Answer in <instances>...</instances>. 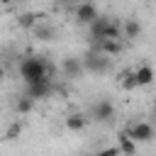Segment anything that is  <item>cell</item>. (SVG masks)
Returning <instances> with one entry per match:
<instances>
[{
	"label": "cell",
	"instance_id": "7",
	"mask_svg": "<svg viewBox=\"0 0 156 156\" xmlns=\"http://www.w3.org/2000/svg\"><path fill=\"white\" fill-rule=\"evenodd\" d=\"M95 51L98 54H102V56H117L119 51H122V41H95Z\"/></svg>",
	"mask_w": 156,
	"mask_h": 156
},
{
	"label": "cell",
	"instance_id": "6",
	"mask_svg": "<svg viewBox=\"0 0 156 156\" xmlns=\"http://www.w3.org/2000/svg\"><path fill=\"white\" fill-rule=\"evenodd\" d=\"M61 68H63V73H66V76L76 78L85 66H83V58H78V56H66V58L61 61Z\"/></svg>",
	"mask_w": 156,
	"mask_h": 156
},
{
	"label": "cell",
	"instance_id": "16",
	"mask_svg": "<svg viewBox=\"0 0 156 156\" xmlns=\"http://www.w3.org/2000/svg\"><path fill=\"white\" fill-rule=\"evenodd\" d=\"M95 156H122V151H119V146H107V149L98 151Z\"/></svg>",
	"mask_w": 156,
	"mask_h": 156
},
{
	"label": "cell",
	"instance_id": "13",
	"mask_svg": "<svg viewBox=\"0 0 156 156\" xmlns=\"http://www.w3.org/2000/svg\"><path fill=\"white\" fill-rule=\"evenodd\" d=\"M34 34H37L41 41H51V39H54V29H51V27H46L44 22H39V24L34 27Z\"/></svg>",
	"mask_w": 156,
	"mask_h": 156
},
{
	"label": "cell",
	"instance_id": "18",
	"mask_svg": "<svg viewBox=\"0 0 156 156\" xmlns=\"http://www.w3.org/2000/svg\"><path fill=\"white\" fill-rule=\"evenodd\" d=\"M154 117H156V105H154Z\"/></svg>",
	"mask_w": 156,
	"mask_h": 156
},
{
	"label": "cell",
	"instance_id": "12",
	"mask_svg": "<svg viewBox=\"0 0 156 156\" xmlns=\"http://www.w3.org/2000/svg\"><path fill=\"white\" fill-rule=\"evenodd\" d=\"M141 34V24L136 20H124V39H136Z\"/></svg>",
	"mask_w": 156,
	"mask_h": 156
},
{
	"label": "cell",
	"instance_id": "3",
	"mask_svg": "<svg viewBox=\"0 0 156 156\" xmlns=\"http://www.w3.org/2000/svg\"><path fill=\"white\" fill-rule=\"evenodd\" d=\"M83 66H85L88 71H93V73H105V71L110 68V58L102 56V54H98V51H90V54L83 58Z\"/></svg>",
	"mask_w": 156,
	"mask_h": 156
},
{
	"label": "cell",
	"instance_id": "14",
	"mask_svg": "<svg viewBox=\"0 0 156 156\" xmlns=\"http://www.w3.org/2000/svg\"><path fill=\"white\" fill-rule=\"evenodd\" d=\"M32 105H34V100H32V98H27V95H22V98L17 100V105H15V107H17V112H20V115H27V112L32 110Z\"/></svg>",
	"mask_w": 156,
	"mask_h": 156
},
{
	"label": "cell",
	"instance_id": "5",
	"mask_svg": "<svg viewBox=\"0 0 156 156\" xmlns=\"http://www.w3.org/2000/svg\"><path fill=\"white\" fill-rule=\"evenodd\" d=\"M93 117H95L98 122H110V119L115 117L112 102H110V100H98V102L93 105Z\"/></svg>",
	"mask_w": 156,
	"mask_h": 156
},
{
	"label": "cell",
	"instance_id": "2",
	"mask_svg": "<svg viewBox=\"0 0 156 156\" xmlns=\"http://www.w3.org/2000/svg\"><path fill=\"white\" fill-rule=\"evenodd\" d=\"M73 15H76V22H78V24H88V27L100 17L98 7H95V5H90V2H80V5L76 7V12H73Z\"/></svg>",
	"mask_w": 156,
	"mask_h": 156
},
{
	"label": "cell",
	"instance_id": "9",
	"mask_svg": "<svg viewBox=\"0 0 156 156\" xmlns=\"http://www.w3.org/2000/svg\"><path fill=\"white\" fill-rule=\"evenodd\" d=\"M134 78H136V88H144V85H151V80H154V68L151 66H139V68H134Z\"/></svg>",
	"mask_w": 156,
	"mask_h": 156
},
{
	"label": "cell",
	"instance_id": "15",
	"mask_svg": "<svg viewBox=\"0 0 156 156\" xmlns=\"http://www.w3.org/2000/svg\"><path fill=\"white\" fill-rule=\"evenodd\" d=\"M119 85H122L124 90H132V88H136V78H134V71H132V73H124V76H122V80H119Z\"/></svg>",
	"mask_w": 156,
	"mask_h": 156
},
{
	"label": "cell",
	"instance_id": "4",
	"mask_svg": "<svg viewBox=\"0 0 156 156\" xmlns=\"http://www.w3.org/2000/svg\"><path fill=\"white\" fill-rule=\"evenodd\" d=\"M129 136L136 141V144H146L154 139V127L149 122H134L132 129H129Z\"/></svg>",
	"mask_w": 156,
	"mask_h": 156
},
{
	"label": "cell",
	"instance_id": "1",
	"mask_svg": "<svg viewBox=\"0 0 156 156\" xmlns=\"http://www.w3.org/2000/svg\"><path fill=\"white\" fill-rule=\"evenodd\" d=\"M20 76L27 85L34 83H51L54 76V66L44 58V56H27L20 61Z\"/></svg>",
	"mask_w": 156,
	"mask_h": 156
},
{
	"label": "cell",
	"instance_id": "17",
	"mask_svg": "<svg viewBox=\"0 0 156 156\" xmlns=\"http://www.w3.org/2000/svg\"><path fill=\"white\" fill-rule=\"evenodd\" d=\"M20 132H22V124H20V122H15V124H12L10 129H7V134H5V136H7V139H15V136H17Z\"/></svg>",
	"mask_w": 156,
	"mask_h": 156
},
{
	"label": "cell",
	"instance_id": "11",
	"mask_svg": "<svg viewBox=\"0 0 156 156\" xmlns=\"http://www.w3.org/2000/svg\"><path fill=\"white\" fill-rule=\"evenodd\" d=\"M63 124H66V129H68V132H83V129H85V117H83L80 112H73V115H68V117H66V122H63Z\"/></svg>",
	"mask_w": 156,
	"mask_h": 156
},
{
	"label": "cell",
	"instance_id": "8",
	"mask_svg": "<svg viewBox=\"0 0 156 156\" xmlns=\"http://www.w3.org/2000/svg\"><path fill=\"white\" fill-rule=\"evenodd\" d=\"M117 146H119V151H122L124 156H134V154H136V141L129 136V132H119Z\"/></svg>",
	"mask_w": 156,
	"mask_h": 156
},
{
	"label": "cell",
	"instance_id": "10",
	"mask_svg": "<svg viewBox=\"0 0 156 156\" xmlns=\"http://www.w3.org/2000/svg\"><path fill=\"white\" fill-rule=\"evenodd\" d=\"M51 93V83H34V85H27V98L32 100H41V98H49Z\"/></svg>",
	"mask_w": 156,
	"mask_h": 156
}]
</instances>
